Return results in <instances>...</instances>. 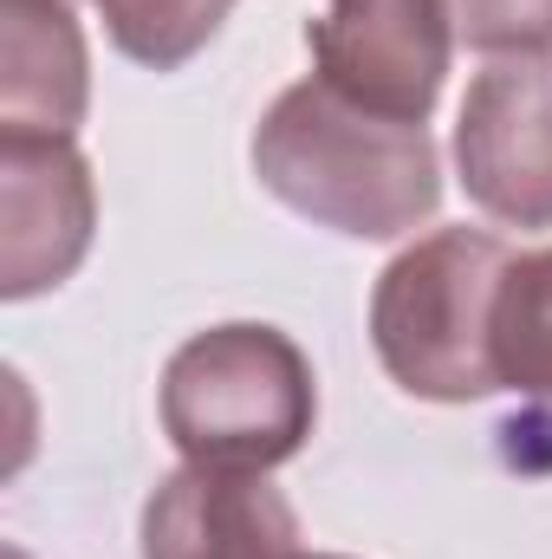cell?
<instances>
[{
    "label": "cell",
    "mask_w": 552,
    "mask_h": 559,
    "mask_svg": "<svg viewBox=\"0 0 552 559\" xmlns=\"http://www.w3.org/2000/svg\"><path fill=\"white\" fill-rule=\"evenodd\" d=\"M13 559H26V554H13Z\"/></svg>",
    "instance_id": "13"
},
{
    "label": "cell",
    "mask_w": 552,
    "mask_h": 559,
    "mask_svg": "<svg viewBox=\"0 0 552 559\" xmlns=\"http://www.w3.org/2000/svg\"><path fill=\"white\" fill-rule=\"evenodd\" d=\"M468 202L501 228H552V59H494L455 118Z\"/></svg>",
    "instance_id": "5"
},
{
    "label": "cell",
    "mask_w": 552,
    "mask_h": 559,
    "mask_svg": "<svg viewBox=\"0 0 552 559\" xmlns=\"http://www.w3.org/2000/svg\"><path fill=\"white\" fill-rule=\"evenodd\" d=\"M143 559H299V514L261 468L182 462L143 501Z\"/></svg>",
    "instance_id": "7"
},
{
    "label": "cell",
    "mask_w": 552,
    "mask_h": 559,
    "mask_svg": "<svg viewBox=\"0 0 552 559\" xmlns=\"http://www.w3.org/2000/svg\"><path fill=\"white\" fill-rule=\"evenodd\" d=\"M299 559H338V554H299Z\"/></svg>",
    "instance_id": "12"
},
{
    "label": "cell",
    "mask_w": 552,
    "mask_h": 559,
    "mask_svg": "<svg viewBox=\"0 0 552 559\" xmlns=\"http://www.w3.org/2000/svg\"><path fill=\"white\" fill-rule=\"evenodd\" d=\"M92 52L72 0H0V138H79Z\"/></svg>",
    "instance_id": "8"
},
{
    "label": "cell",
    "mask_w": 552,
    "mask_h": 559,
    "mask_svg": "<svg viewBox=\"0 0 552 559\" xmlns=\"http://www.w3.org/2000/svg\"><path fill=\"white\" fill-rule=\"evenodd\" d=\"M514 248L488 228H435L371 286V345L397 391L422 404H481L494 371V299Z\"/></svg>",
    "instance_id": "2"
},
{
    "label": "cell",
    "mask_w": 552,
    "mask_h": 559,
    "mask_svg": "<svg viewBox=\"0 0 552 559\" xmlns=\"http://www.w3.org/2000/svg\"><path fill=\"white\" fill-rule=\"evenodd\" d=\"M111 46L143 72H182L235 13V0H98Z\"/></svg>",
    "instance_id": "10"
},
{
    "label": "cell",
    "mask_w": 552,
    "mask_h": 559,
    "mask_svg": "<svg viewBox=\"0 0 552 559\" xmlns=\"http://www.w3.org/2000/svg\"><path fill=\"white\" fill-rule=\"evenodd\" d=\"M494 371L501 391L552 404V248L507 261L494 299Z\"/></svg>",
    "instance_id": "9"
},
{
    "label": "cell",
    "mask_w": 552,
    "mask_h": 559,
    "mask_svg": "<svg viewBox=\"0 0 552 559\" xmlns=\"http://www.w3.org/2000/svg\"><path fill=\"white\" fill-rule=\"evenodd\" d=\"M163 436L202 468H279L319 423V384L305 352L261 319L208 325L163 365Z\"/></svg>",
    "instance_id": "3"
},
{
    "label": "cell",
    "mask_w": 552,
    "mask_h": 559,
    "mask_svg": "<svg viewBox=\"0 0 552 559\" xmlns=\"http://www.w3.org/2000/svg\"><path fill=\"white\" fill-rule=\"evenodd\" d=\"M0 299L79 274L98 228V182L72 138H0Z\"/></svg>",
    "instance_id": "6"
},
{
    "label": "cell",
    "mask_w": 552,
    "mask_h": 559,
    "mask_svg": "<svg viewBox=\"0 0 552 559\" xmlns=\"http://www.w3.org/2000/svg\"><path fill=\"white\" fill-rule=\"evenodd\" d=\"M455 39L488 59H552V0H442Z\"/></svg>",
    "instance_id": "11"
},
{
    "label": "cell",
    "mask_w": 552,
    "mask_h": 559,
    "mask_svg": "<svg viewBox=\"0 0 552 559\" xmlns=\"http://www.w3.org/2000/svg\"><path fill=\"white\" fill-rule=\"evenodd\" d=\"M254 176L279 209L351 241H397L442 202L429 124L377 118L325 79L286 85L254 124Z\"/></svg>",
    "instance_id": "1"
},
{
    "label": "cell",
    "mask_w": 552,
    "mask_h": 559,
    "mask_svg": "<svg viewBox=\"0 0 552 559\" xmlns=\"http://www.w3.org/2000/svg\"><path fill=\"white\" fill-rule=\"evenodd\" d=\"M312 79L345 92L351 105L377 118L429 124L448 59H455V20L442 0H325V13L305 26Z\"/></svg>",
    "instance_id": "4"
}]
</instances>
